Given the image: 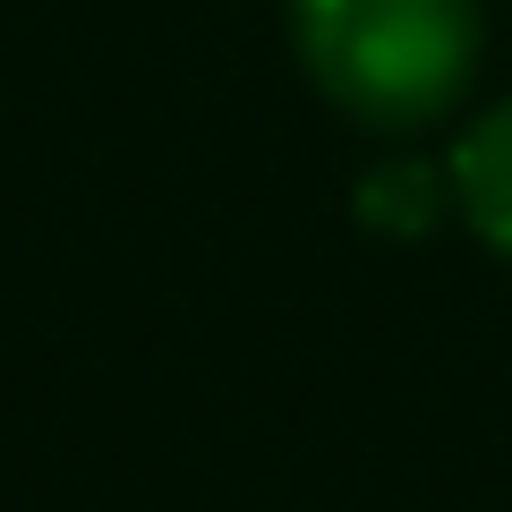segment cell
Listing matches in <instances>:
<instances>
[{
    "label": "cell",
    "mask_w": 512,
    "mask_h": 512,
    "mask_svg": "<svg viewBox=\"0 0 512 512\" xmlns=\"http://www.w3.org/2000/svg\"><path fill=\"white\" fill-rule=\"evenodd\" d=\"M461 197H470L478 222L512 248V111L487 120V128H478V146L461 154Z\"/></svg>",
    "instance_id": "2"
},
{
    "label": "cell",
    "mask_w": 512,
    "mask_h": 512,
    "mask_svg": "<svg viewBox=\"0 0 512 512\" xmlns=\"http://www.w3.org/2000/svg\"><path fill=\"white\" fill-rule=\"evenodd\" d=\"M308 52L333 94L419 111L461 69V0H308Z\"/></svg>",
    "instance_id": "1"
}]
</instances>
